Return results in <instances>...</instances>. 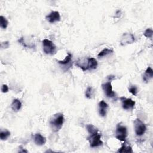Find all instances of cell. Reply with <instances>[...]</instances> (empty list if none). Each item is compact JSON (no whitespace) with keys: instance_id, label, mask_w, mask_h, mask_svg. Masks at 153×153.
Listing matches in <instances>:
<instances>
[{"instance_id":"6da1fadb","label":"cell","mask_w":153,"mask_h":153,"mask_svg":"<svg viewBox=\"0 0 153 153\" xmlns=\"http://www.w3.org/2000/svg\"><path fill=\"white\" fill-rule=\"evenodd\" d=\"M64 122L63 115L61 113H57L53 115L50 121V125L53 132H58L62 127Z\"/></svg>"},{"instance_id":"7a4b0ae2","label":"cell","mask_w":153,"mask_h":153,"mask_svg":"<svg viewBox=\"0 0 153 153\" xmlns=\"http://www.w3.org/2000/svg\"><path fill=\"white\" fill-rule=\"evenodd\" d=\"M101 134L98 131L90 134V136L88 137V141L90 142V147L92 148L99 147L103 145V142L101 139Z\"/></svg>"},{"instance_id":"3957f363","label":"cell","mask_w":153,"mask_h":153,"mask_svg":"<svg viewBox=\"0 0 153 153\" xmlns=\"http://www.w3.org/2000/svg\"><path fill=\"white\" fill-rule=\"evenodd\" d=\"M43 51L47 54L53 55L56 52V47L54 44L48 39H44L43 40Z\"/></svg>"},{"instance_id":"277c9868","label":"cell","mask_w":153,"mask_h":153,"mask_svg":"<svg viewBox=\"0 0 153 153\" xmlns=\"http://www.w3.org/2000/svg\"><path fill=\"white\" fill-rule=\"evenodd\" d=\"M127 136V128L125 126L120 125L119 124L117 126L116 131V134H115L116 138L120 141L125 142Z\"/></svg>"},{"instance_id":"5b68a950","label":"cell","mask_w":153,"mask_h":153,"mask_svg":"<svg viewBox=\"0 0 153 153\" xmlns=\"http://www.w3.org/2000/svg\"><path fill=\"white\" fill-rule=\"evenodd\" d=\"M135 130V133L137 136H141L147 131V127L145 124L139 118H136L134 122Z\"/></svg>"},{"instance_id":"8992f818","label":"cell","mask_w":153,"mask_h":153,"mask_svg":"<svg viewBox=\"0 0 153 153\" xmlns=\"http://www.w3.org/2000/svg\"><path fill=\"white\" fill-rule=\"evenodd\" d=\"M102 89L104 91L105 94L108 98H114L116 96L115 92L112 90V87L111 83V82H107L102 84Z\"/></svg>"},{"instance_id":"52a82bcc","label":"cell","mask_w":153,"mask_h":153,"mask_svg":"<svg viewBox=\"0 0 153 153\" xmlns=\"http://www.w3.org/2000/svg\"><path fill=\"white\" fill-rule=\"evenodd\" d=\"M135 41V37L131 33H124L121 38L120 43L122 46L132 44Z\"/></svg>"},{"instance_id":"ba28073f","label":"cell","mask_w":153,"mask_h":153,"mask_svg":"<svg viewBox=\"0 0 153 153\" xmlns=\"http://www.w3.org/2000/svg\"><path fill=\"white\" fill-rule=\"evenodd\" d=\"M120 99L121 101H122V107L124 109L129 110L132 109L134 108L135 105V102L132 99L126 98L124 97H122Z\"/></svg>"},{"instance_id":"9c48e42d","label":"cell","mask_w":153,"mask_h":153,"mask_svg":"<svg viewBox=\"0 0 153 153\" xmlns=\"http://www.w3.org/2000/svg\"><path fill=\"white\" fill-rule=\"evenodd\" d=\"M46 19L50 23L59 22L61 20L60 13L58 11H53L46 16Z\"/></svg>"},{"instance_id":"30bf717a","label":"cell","mask_w":153,"mask_h":153,"mask_svg":"<svg viewBox=\"0 0 153 153\" xmlns=\"http://www.w3.org/2000/svg\"><path fill=\"white\" fill-rule=\"evenodd\" d=\"M75 65L78 67L81 68L83 71L90 70L88 58H85V59L78 60L77 62H76Z\"/></svg>"},{"instance_id":"8fae6325","label":"cell","mask_w":153,"mask_h":153,"mask_svg":"<svg viewBox=\"0 0 153 153\" xmlns=\"http://www.w3.org/2000/svg\"><path fill=\"white\" fill-rule=\"evenodd\" d=\"M108 108V105L103 100L101 101L99 103V112L100 116L105 117L107 115V111Z\"/></svg>"},{"instance_id":"7c38bea8","label":"cell","mask_w":153,"mask_h":153,"mask_svg":"<svg viewBox=\"0 0 153 153\" xmlns=\"http://www.w3.org/2000/svg\"><path fill=\"white\" fill-rule=\"evenodd\" d=\"M34 141L36 145L41 146L44 145L46 142V138L40 133H36L34 137Z\"/></svg>"},{"instance_id":"4fadbf2b","label":"cell","mask_w":153,"mask_h":153,"mask_svg":"<svg viewBox=\"0 0 153 153\" xmlns=\"http://www.w3.org/2000/svg\"><path fill=\"white\" fill-rule=\"evenodd\" d=\"M152 77H153V70L151 67H148L146 69V72H145V74L143 76V81L146 83H148L152 78Z\"/></svg>"},{"instance_id":"5bb4252c","label":"cell","mask_w":153,"mask_h":153,"mask_svg":"<svg viewBox=\"0 0 153 153\" xmlns=\"http://www.w3.org/2000/svg\"><path fill=\"white\" fill-rule=\"evenodd\" d=\"M11 107L14 111L17 112L22 107V103L19 99H15L13 101L12 103Z\"/></svg>"},{"instance_id":"9a60e30c","label":"cell","mask_w":153,"mask_h":153,"mask_svg":"<svg viewBox=\"0 0 153 153\" xmlns=\"http://www.w3.org/2000/svg\"><path fill=\"white\" fill-rule=\"evenodd\" d=\"M117 152H127V153H132L133 150L131 146H127L126 143H124L122 147H121L118 151Z\"/></svg>"},{"instance_id":"2e32d148","label":"cell","mask_w":153,"mask_h":153,"mask_svg":"<svg viewBox=\"0 0 153 153\" xmlns=\"http://www.w3.org/2000/svg\"><path fill=\"white\" fill-rule=\"evenodd\" d=\"M71 59H72V54L71 53H68L67 56L65 57V58L64 59L63 61H58V62L61 64L62 65H68L69 63H71Z\"/></svg>"},{"instance_id":"e0dca14e","label":"cell","mask_w":153,"mask_h":153,"mask_svg":"<svg viewBox=\"0 0 153 153\" xmlns=\"http://www.w3.org/2000/svg\"><path fill=\"white\" fill-rule=\"evenodd\" d=\"M88 61H89L90 70H93L97 68L98 62L96 60V59L93 58H88Z\"/></svg>"},{"instance_id":"ac0fdd59","label":"cell","mask_w":153,"mask_h":153,"mask_svg":"<svg viewBox=\"0 0 153 153\" xmlns=\"http://www.w3.org/2000/svg\"><path fill=\"white\" fill-rule=\"evenodd\" d=\"M113 53V50L112 49H104L102 50L101 52L99 53L98 54V56L99 58H102L103 56H106L108 54H109L111 53Z\"/></svg>"},{"instance_id":"d6986e66","label":"cell","mask_w":153,"mask_h":153,"mask_svg":"<svg viewBox=\"0 0 153 153\" xmlns=\"http://www.w3.org/2000/svg\"><path fill=\"white\" fill-rule=\"evenodd\" d=\"M8 24H9V22L5 18H4L3 16H0V27L3 29H6Z\"/></svg>"},{"instance_id":"ffe728a7","label":"cell","mask_w":153,"mask_h":153,"mask_svg":"<svg viewBox=\"0 0 153 153\" xmlns=\"http://www.w3.org/2000/svg\"><path fill=\"white\" fill-rule=\"evenodd\" d=\"M10 135V132L8 131H1L0 133V138L2 141H5L7 139Z\"/></svg>"},{"instance_id":"44dd1931","label":"cell","mask_w":153,"mask_h":153,"mask_svg":"<svg viewBox=\"0 0 153 153\" xmlns=\"http://www.w3.org/2000/svg\"><path fill=\"white\" fill-rule=\"evenodd\" d=\"M94 91L93 88L92 87H87V90L86 91V97L88 99H91L92 96L93 95Z\"/></svg>"},{"instance_id":"7402d4cb","label":"cell","mask_w":153,"mask_h":153,"mask_svg":"<svg viewBox=\"0 0 153 153\" xmlns=\"http://www.w3.org/2000/svg\"><path fill=\"white\" fill-rule=\"evenodd\" d=\"M86 129L88 132L89 133V134H91L92 133H94L95 132L98 131V129L96 127H95L92 124H88L86 126Z\"/></svg>"},{"instance_id":"603a6c76","label":"cell","mask_w":153,"mask_h":153,"mask_svg":"<svg viewBox=\"0 0 153 153\" xmlns=\"http://www.w3.org/2000/svg\"><path fill=\"white\" fill-rule=\"evenodd\" d=\"M152 34H153V31L152 28H147L146 31H145L143 33L144 36L148 38H151L152 37Z\"/></svg>"},{"instance_id":"cb8c5ba5","label":"cell","mask_w":153,"mask_h":153,"mask_svg":"<svg viewBox=\"0 0 153 153\" xmlns=\"http://www.w3.org/2000/svg\"><path fill=\"white\" fill-rule=\"evenodd\" d=\"M129 91L130 93H131L133 95L136 96L137 93H138V88L135 86H132L129 88Z\"/></svg>"},{"instance_id":"d4e9b609","label":"cell","mask_w":153,"mask_h":153,"mask_svg":"<svg viewBox=\"0 0 153 153\" xmlns=\"http://www.w3.org/2000/svg\"><path fill=\"white\" fill-rule=\"evenodd\" d=\"M1 91L3 93H5L9 92V87L7 84H3L1 87Z\"/></svg>"},{"instance_id":"484cf974","label":"cell","mask_w":153,"mask_h":153,"mask_svg":"<svg viewBox=\"0 0 153 153\" xmlns=\"http://www.w3.org/2000/svg\"><path fill=\"white\" fill-rule=\"evenodd\" d=\"M1 48H3V49H7V48L9 47V43L8 41L3 42L1 43Z\"/></svg>"},{"instance_id":"4316f807","label":"cell","mask_w":153,"mask_h":153,"mask_svg":"<svg viewBox=\"0 0 153 153\" xmlns=\"http://www.w3.org/2000/svg\"><path fill=\"white\" fill-rule=\"evenodd\" d=\"M107 78H108V82H111L112 80H114L115 78H116V77L114 75H109L107 77Z\"/></svg>"}]
</instances>
